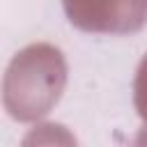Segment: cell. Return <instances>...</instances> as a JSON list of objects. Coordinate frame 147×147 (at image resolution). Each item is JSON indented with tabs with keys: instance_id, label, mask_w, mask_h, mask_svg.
<instances>
[{
	"instance_id": "1",
	"label": "cell",
	"mask_w": 147,
	"mask_h": 147,
	"mask_svg": "<svg viewBox=\"0 0 147 147\" xmlns=\"http://www.w3.org/2000/svg\"><path fill=\"white\" fill-rule=\"evenodd\" d=\"M67 85V62L53 44H30L21 48L2 80V101L18 122H37L60 101Z\"/></svg>"
},
{
	"instance_id": "2",
	"label": "cell",
	"mask_w": 147,
	"mask_h": 147,
	"mask_svg": "<svg viewBox=\"0 0 147 147\" xmlns=\"http://www.w3.org/2000/svg\"><path fill=\"white\" fill-rule=\"evenodd\" d=\"M71 25L92 34H133L147 25V0H62Z\"/></svg>"
},
{
	"instance_id": "3",
	"label": "cell",
	"mask_w": 147,
	"mask_h": 147,
	"mask_svg": "<svg viewBox=\"0 0 147 147\" xmlns=\"http://www.w3.org/2000/svg\"><path fill=\"white\" fill-rule=\"evenodd\" d=\"M133 103H136V110H138L140 119L147 124V55L140 60L138 71H136V80H133Z\"/></svg>"
}]
</instances>
